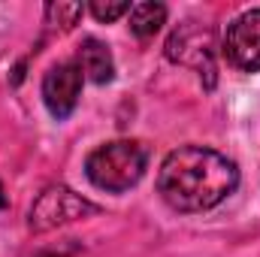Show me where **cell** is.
<instances>
[{
    "label": "cell",
    "mask_w": 260,
    "mask_h": 257,
    "mask_svg": "<svg viewBox=\"0 0 260 257\" xmlns=\"http://www.w3.org/2000/svg\"><path fill=\"white\" fill-rule=\"evenodd\" d=\"M236 188L239 167L209 145H182L170 151L157 173V191L164 203L188 215L221 206Z\"/></svg>",
    "instance_id": "1"
},
{
    "label": "cell",
    "mask_w": 260,
    "mask_h": 257,
    "mask_svg": "<svg viewBox=\"0 0 260 257\" xmlns=\"http://www.w3.org/2000/svg\"><path fill=\"white\" fill-rule=\"evenodd\" d=\"M148 170V148L136 139H112L94 148L85 160V176L97 191L124 194Z\"/></svg>",
    "instance_id": "2"
},
{
    "label": "cell",
    "mask_w": 260,
    "mask_h": 257,
    "mask_svg": "<svg viewBox=\"0 0 260 257\" xmlns=\"http://www.w3.org/2000/svg\"><path fill=\"white\" fill-rule=\"evenodd\" d=\"M97 212L94 203H88L85 197H79L76 191H70L64 185H55V188H46V191L37 197V203L30 206V230L37 233H46V230H55L67 221H76V218H85Z\"/></svg>",
    "instance_id": "3"
},
{
    "label": "cell",
    "mask_w": 260,
    "mask_h": 257,
    "mask_svg": "<svg viewBox=\"0 0 260 257\" xmlns=\"http://www.w3.org/2000/svg\"><path fill=\"white\" fill-rule=\"evenodd\" d=\"M227 64L242 73H260V6L236 15L221 40Z\"/></svg>",
    "instance_id": "4"
},
{
    "label": "cell",
    "mask_w": 260,
    "mask_h": 257,
    "mask_svg": "<svg viewBox=\"0 0 260 257\" xmlns=\"http://www.w3.org/2000/svg\"><path fill=\"white\" fill-rule=\"evenodd\" d=\"M167 58L176 61V64L185 67H197L200 73L209 76V85H212V73H215V40H212V30L194 24V21H185L173 30L170 43H167Z\"/></svg>",
    "instance_id": "5"
},
{
    "label": "cell",
    "mask_w": 260,
    "mask_h": 257,
    "mask_svg": "<svg viewBox=\"0 0 260 257\" xmlns=\"http://www.w3.org/2000/svg\"><path fill=\"white\" fill-rule=\"evenodd\" d=\"M82 67L79 61H61V64L49 67L43 76V103L52 112V118L64 121L73 115V109L79 106V94H82Z\"/></svg>",
    "instance_id": "6"
},
{
    "label": "cell",
    "mask_w": 260,
    "mask_h": 257,
    "mask_svg": "<svg viewBox=\"0 0 260 257\" xmlns=\"http://www.w3.org/2000/svg\"><path fill=\"white\" fill-rule=\"evenodd\" d=\"M79 67H82V76L91 79V82H97V85H106L115 76L112 52L100 40H94V37H88L82 43V49H79Z\"/></svg>",
    "instance_id": "7"
},
{
    "label": "cell",
    "mask_w": 260,
    "mask_h": 257,
    "mask_svg": "<svg viewBox=\"0 0 260 257\" xmlns=\"http://www.w3.org/2000/svg\"><path fill=\"white\" fill-rule=\"evenodd\" d=\"M167 24V6L164 3H133L130 6V34L139 40H151Z\"/></svg>",
    "instance_id": "8"
},
{
    "label": "cell",
    "mask_w": 260,
    "mask_h": 257,
    "mask_svg": "<svg viewBox=\"0 0 260 257\" xmlns=\"http://www.w3.org/2000/svg\"><path fill=\"white\" fill-rule=\"evenodd\" d=\"M85 12V6L82 3H49L46 6V24H52V27H61V30H70L76 21H79V15Z\"/></svg>",
    "instance_id": "9"
},
{
    "label": "cell",
    "mask_w": 260,
    "mask_h": 257,
    "mask_svg": "<svg viewBox=\"0 0 260 257\" xmlns=\"http://www.w3.org/2000/svg\"><path fill=\"white\" fill-rule=\"evenodd\" d=\"M88 12L97 18V21H115V18H121L124 12H130V3L127 0H112V3H103V0H94L91 6H88Z\"/></svg>",
    "instance_id": "10"
}]
</instances>
